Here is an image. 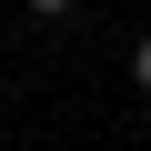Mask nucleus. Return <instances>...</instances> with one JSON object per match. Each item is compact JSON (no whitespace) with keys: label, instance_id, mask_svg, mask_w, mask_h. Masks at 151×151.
<instances>
[{"label":"nucleus","instance_id":"obj_1","mask_svg":"<svg viewBox=\"0 0 151 151\" xmlns=\"http://www.w3.org/2000/svg\"><path fill=\"white\" fill-rule=\"evenodd\" d=\"M70 10H81V0H30V20H70Z\"/></svg>","mask_w":151,"mask_h":151},{"label":"nucleus","instance_id":"obj_2","mask_svg":"<svg viewBox=\"0 0 151 151\" xmlns=\"http://www.w3.org/2000/svg\"><path fill=\"white\" fill-rule=\"evenodd\" d=\"M131 81H141V91H151V30H141V50H131Z\"/></svg>","mask_w":151,"mask_h":151}]
</instances>
